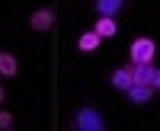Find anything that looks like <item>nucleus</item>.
I'll list each match as a JSON object with an SVG mask.
<instances>
[{
    "instance_id": "1",
    "label": "nucleus",
    "mask_w": 160,
    "mask_h": 131,
    "mask_svg": "<svg viewBox=\"0 0 160 131\" xmlns=\"http://www.w3.org/2000/svg\"><path fill=\"white\" fill-rule=\"evenodd\" d=\"M71 128H77V131H102V128H106V119L99 115V109L83 106V109H77V112H74Z\"/></svg>"
},
{
    "instance_id": "2",
    "label": "nucleus",
    "mask_w": 160,
    "mask_h": 131,
    "mask_svg": "<svg viewBox=\"0 0 160 131\" xmlns=\"http://www.w3.org/2000/svg\"><path fill=\"white\" fill-rule=\"evenodd\" d=\"M128 51H131V64H151L157 45H154V38H135Z\"/></svg>"
},
{
    "instance_id": "3",
    "label": "nucleus",
    "mask_w": 160,
    "mask_h": 131,
    "mask_svg": "<svg viewBox=\"0 0 160 131\" xmlns=\"http://www.w3.org/2000/svg\"><path fill=\"white\" fill-rule=\"evenodd\" d=\"M51 22H55V7H42V10H35L32 16H29V26H32L35 32H48Z\"/></svg>"
},
{
    "instance_id": "4",
    "label": "nucleus",
    "mask_w": 160,
    "mask_h": 131,
    "mask_svg": "<svg viewBox=\"0 0 160 131\" xmlns=\"http://www.w3.org/2000/svg\"><path fill=\"white\" fill-rule=\"evenodd\" d=\"M128 99L135 102V106H144V102H151V96H154V86H148V83H131L128 90Z\"/></svg>"
},
{
    "instance_id": "5",
    "label": "nucleus",
    "mask_w": 160,
    "mask_h": 131,
    "mask_svg": "<svg viewBox=\"0 0 160 131\" xmlns=\"http://www.w3.org/2000/svg\"><path fill=\"white\" fill-rule=\"evenodd\" d=\"M131 83H135V77H131V64H125V67H115V70H112V86H115V90H122V93H125Z\"/></svg>"
},
{
    "instance_id": "6",
    "label": "nucleus",
    "mask_w": 160,
    "mask_h": 131,
    "mask_svg": "<svg viewBox=\"0 0 160 131\" xmlns=\"http://www.w3.org/2000/svg\"><path fill=\"white\" fill-rule=\"evenodd\" d=\"M154 61L151 64H131V77H135V83H148L151 86V80H154Z\"/></svg>"
},
{
    "instance_id": "7",
    "label": "nucleus",
    "mask_w": 160,
    "mask_h": 131,
    "mask_svg": "<svg viewBox=\"0 0 160 131\" xmlns=\"http://www.w3.org/2000/svg\"><path fill=\"white\" fill-rule=\"evenodd\" d=\"M19 74V61L10 51H0V77H16Z\"/></svg>"
},
{
    "instance_id": "8",
    "label": "nucleus",
    "mask_w": 160,
    "mask_h": 131,
    "mask_svg": "<svg viewBox=\"0 0 160 131\" xmlns=\"http://www.w3.org/2000/svg\"><path fill=\"white\" fill-rule=\"evenodd\" d=\"M96 32L99 38H112L115 32H118V26H115V16H99V22H96Z\"/></svg>"
},
{
    "instance_id": "9",
    "label": "nucleus",
    "mask_w": 160,
    "mask_h": 131,
    "mask_svg": "<svg viewBox=\"0 0 160 131\" xmlns=\"http://www.w3.org/2000/svg\"><path fill=\"white\" fill-rule=\"evenodd\" d=\"M93 7H96V13H99V16H115V13L125 7V0H96Z\"/></svg>"
},
{
    "instance_id": "10",
    "label": "nucleus",
    "mask_w": 160,
    "mask_h": 131,
    "mask_svg": "<svg viewBox=\"0 0 160 131\" xmlns=\"http://www.w3.org/2000/svg\"><path fill=\"white\" fill-rule=\"evenodd\" d=\"M99 42H102V38H99L96 32H83V35L77 38V48H80V51H96Z\"/></svg>"
},
{
    "instance_id": "11",
    "label": "nucleus",
    "mask_w": 160,
    "mask_h": 131,
    "mask_svg": "<svg viewBox=\"0 0 160 131\" xmlns=\"http://www.w3.org/2000/svg\"><path fill=\"white\" fill-rule=\"evenodd\" d=\"M10 128H13V112L0 109V131H10Z\"/></svg>"
},
{
    "instance_id": "12",
    "label": "nucleus",
    "mask_w": 160,
    "mask_h": 131,
    "mask_svg": "<svg viewBox=\"0 0 160 131\" xmlns=\"http://www.w3.org/2000/svg\"><path fill=\"white\" fill-rule=\"evenodd\" d=\"M151 86H154V90H160V67L154 70V80H151Z\"/></svg>"
},
{
    "instance_id": "13",
    "label": "nucleus",
    "mask_w": 160,
    "mask_h": 131,
    "mask_svg": "<svg viewBox=\"0 0 160 131\" xmlns=\"http://www.w3.org/2000/svg\"><path fill=\"white\" fill-rule=\"evenodd\" d=\"M0 102H3V83H0Z\"/></svg>"
}]
</instances>
